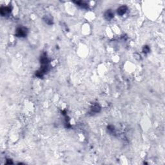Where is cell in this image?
<instances>
[{
  "label": "cell",
  "mask_w": 165,
  "mask_h": 165,
  "mask_svg": "<svg viewBox=\"0 0 165 165\" xmlns=\"http://www.w3.org/2000/svg\"><path fill=\"white\" fill-rule=\"evenodd\" d=\"M26 29L24 27H19L16 30V36L17 37H25L26 36Z\"/></svg>",
  "instance_id": "cell-1"
},
{
  "label": "cell",
  "mask_w": 165,
  "mask_h": 165,
  "mask_svg": "<svg viewBox=\"0 0 165 165\" xmlns=\"http://www.w3.org/2000/svg\"><path fill=\"white\" fill-rule=\"evenodd\" d=\"M127 11V7L126 6H121L118 9H117V14L120 16H122V15L124 14Z\"/></svg>",
  "instance_id": "cell-2"
},
{
  "label": "cell",
  "mask_w": 165,
  "mask_h": 165,
  "mask_svg": "<svg viewBox=\"0 0 165 165\" xmlns=\"http://www.w3.org/2000/svg\"><path fill=\"white\" fill-rule=\"evenodd\" d=\"M114 17V14L113 12L111 11V10H108L105 12V18L106 20H110L112 19Z\"/></svg>",
  "instance_id": "cell-3"
},
{
  "label": "cell",
  "mask_w": 165,
  "mask_h": 165,
  "mask_svg": "<svg viewBox=\"0 0 165 165\" xmlns=\"http://www.w3.org/2000/svg\"><path fill=\"white\" fill-rule=\"evenodd\" d=\"M10 11H11V9H10V8L8 7H2L1 8V15H3V16H5V15L7 14Z\"/></svg>",
  "instance_id": "cell-4"
},
{
  "label": "cell",
  "mask_w": 165,
  "mask_h": 165,
  "mask_svg": "<svg viewBox=\"0 0 165 165\" xmlns=\"http://www.w3.org/2000/svg\"><path fill=\"white\" fill-rule=\"evenodd\" d=\"M100 110H101L100 106H99V105H94L93 107H92V111L94 113L99 112L100 111Z\"/></svg>",
  "instance_id": "cell-5"
},
{
  "label": "cell",
  "mask_w": 165,
  "mask_h": 165,
  "mask_svg": "<svg viewBox=\"0 0 165 165\" xmlns=\"http://www.w3.org/2000/svg\"><path fill=\"white\" fill-rule=\"evenodd\" d=\"M143 51V52L145 53V54H146V53H148L149 52H150V48H149L148 46H145V47H144Z\"/></svg>",
  "instance_id": "cell-6"
}]
</instances>
